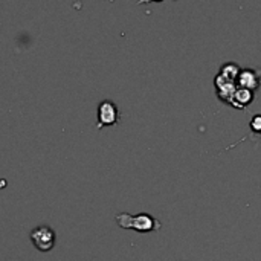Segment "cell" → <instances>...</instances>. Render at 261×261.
I'll use <instances>...</instances> for the list:
<instances>
[{"instance_id":"obj_5","label":"cell","mask_w":261,"mask_h":261,"mask_svg":"<svg viewBox=\"0 0 261 261\" xmlns=\"http://www.w3.org/2000/svg\"><path fill=\"white\" fill-rule=\"evenodd\" d=\"M214 86H216V92H217L219 99H220L222 102L231 104L232 95H234V92L237 90V83L228 81V80H225L223 76H220V75L217 73L216 78H214Z\"/></svg>"},{"instance_id":"obj_2","label":"cell","mask_w":261,"mask_h":261,"mask_svg":"<svg viewBox=\"0 0 261 261\" xmlns=\"http://www.w3.org/2000/svg\"><path fill=\"white\" fill-rule=\"evenodd\" d=\"M31 242L40 252H49L54 249L57 242L55 231L47 225H40L31 231Z\"/></svg>"},{"instance_id":"obj_7","label":"cell","mask_w":261,"mask_h":261,"mask_svg":"<svg viewBox=\"0 0 261 261\" xmlns=\"http://www.w3.org/2000/svg\"><path fill=\"white\" fill-rule=\"evenodd\" d=\"M240 70H242V69H240L239 64H236V63H225V64L220 67L219 75L223 76V78L228 80V81L237 83V78H239V75H240Z\"/></svg>"},{"instance_id":"obj_6","label":"cell","mask_w":261,"mask_h":261,"mask_svg":"<svg viewBox=\"0 0 261 261\" xmlns=\"http://www.w3.org/2000/svg\"><path fill=\"white\" fill-rule=\"evenodd\" d=\"M252 101H254V92H251V90H248V89H243V87H239V86H237V90L234 92L229 106H232V107H236V109H240V110H245Z\"/></svg>"},{"instance_id":"obj_8","label":"cell","mask_w":261,"mask_h":261,"mask_svg":"<svg viewBox=\"0 0 261 261\" xmlns=\"http://www.w3.org/2000/svg\"><path fill=\"white\" fill-rule=\"evenodd\" d=\"M251 130L257 135H261V115H255L251 119Z\"/></svg>"},{"instance_id":"obj_4","label":"cell","mask_w":261,"mask_h":261,"mask_svg":"<svg viewBox=\"0 0 261 261\" xmlns=\"http://www.w3.org/2000/svg\"><path fill=\"white\" fill-rule=\"evenodd\" d=\"M261 84V70L260 69H242L240 75L237 78V86L248 89L251 92H255Z\"/></svg>"},{"instance_id":"obj_3","label":"cell","mask_w":261,"mask_h":261,"mask_svg":"<svg viewBox=\"0 0 261 261\" xmlns=\"http://www.w3.org/2000/svg\"><path fill=\"white\" fill-rule=\"evenodd\" d=\"M119 119V110L116 107V104L113 101L104 99L99 102L98 106V128L102 127H110V125H116Z\"/></svg>"},{"instance_id":"obj_1","label":"cell","mask_w":261,"mask_h":261,"mask_svg":"<svg viewBox=\"0 0 261 261\" xmlns=\"http://www.w3.org/2000/svg\"><path fill=\"white\" fill-rule=\"evenodd\" d=\"M115 220H116L119 228H122V229H135V231H138L141 234L154 232V231L161 229V222L156 220L153 216H150L147 213H141V214H136V216L122 213V214H118L115 217Z\"/></svg>"}]
</instances>
